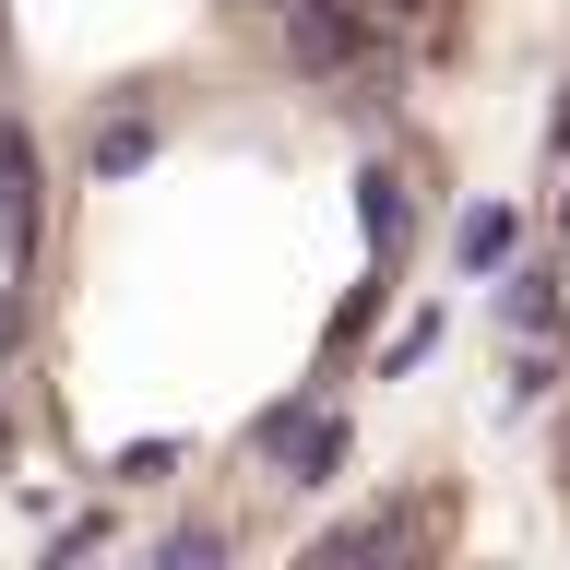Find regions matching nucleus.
<instances>
[{
    "instance_id": "obj_13",
    "label": "nucleus",
    "mask_w": 570,
    "mask_h": 570,
    "mask_svg": "<svg viewBox=\"0 0 570 570\" xmlns=\"http://www.w3.org/2000/svg\"><path fill=\"white\" fill-rule=\"evenodd\" d=\"M559 214H570V203H559Z\"/></svg>"
},
{
    "instance_id": "obj_7",
    "label": "nucleus",
    "mask_w": 570,
    "mask_h": 570,
    "mask_svg": "<svg viewBox=\"0 0 570 570\" xmlns=\"http://www.w3.org/2000/svg\"><path fill=\"white\" fill-rule=\"evenodd\" d=\"M83 167H96V178H142V167H155V119H142V107L96 119V142H83Z\"/></svg>"
},
{
    "instance_id": "obj_4",
    "label": "nucleus",
    "mask_w": 570,
    "mask_h": 570,
    "mask_svg": "<svg viewBox=\"0 0 570 570\" xmlns=\"http://www.w3.org/2000/svg\"><path fill=\"white\" fill-rule=\"evenodd\" d=\"M511 249H523V203H475L452 226V262H463V274H499Z\"/></svg>"
},
{
    "instance_id": "obj_11",
    "label": "nucleus",
    "mask_w": 570,
    "mask_h": 570,
    "mask_svg": "<svg viewBox=\"0 0 570 570\" xmlns=\"http://www.w3.org/2000/svg\"><path fill=\"white\" fill-rule=\"evenodd\" d=\"M404 12H428V0H381V24H404Z\"/></svg>"
},
{
    "instance_id": "obj_5",
    "label": "nucleus",
    "mask_w": 570,
    "mask_h": 570,
    "mask_svg": "<svg viewBox=\"0 0 570 570\" xmlns=\"http://www.w3.org/2000/svg\"><path fill=\"white\" fill-rule=\"evenodd\" d=\"M0 238L36 249V155H24V131H12V119H0Z\"/></svg>"
},
{
    "instance_id": "obj_8",
    "label": "nucleus",
    "mask_w": 570,
    "mask_h": 570,
    "mask_svg": "<svg viewBox=\"0 0 570 570\" xmlns=\"http://www.w3.org/2000/svg\"><path fill=\"white\" fill-rule=\"evenodd\" d=\"M559 309H570V297H559V274H547V262H523V274L499 285V321H511V333H559Z\"/></svg>"
},
{
    "instance_id": "obj_3",
    "label": "nucleus",
    "mask_w": 570,
    "mask_h": 570,
    "mask_svg": "<svg viewBox=\"0 0 570 570\" xmlns=\"http://www.w3.org/2000/svg\"><path fill=\"white\" fill-rule=\"evenodd\" d=\"M416 534H428V511H368V523H333V534H321V559H333V570H345V559H404Z\"/></svg>"
},
{
    "instance_id": "obj_12",
    "label": "nucleus",
    "mask_w": 570,
    "mask_h": 570,
    "mask_svg": "<svg viewBox=\"0 0 570 570\" xmlns=\"http://www.w3.org/2000/svg\"><path fill=\"white\" fill-rule=\"evenodd\" d=\"M559 142H570V107H559Z\"/></svg>"
},
{
    "instance_id": "obj_2",
    "label": "nucleus",
    "mask_w": 570,
    "mask_h": 570,
    "mask_svg": "<svg viewBox=\"0 0 570 570\" xmlns=\"http://www.w3.org/2000/svg\"><path fill=\"white\" fill-rule=\"evenodd\" d=\"M345 452H356V428L333 416V404H309V416H297V440H285V488H333V475H345Z\"/></svg>"
},
{
    "instance_id": "obj_10",
    "label": "nucleus",
    "mask_w": 570,
    "mask_h": 570,
    "mask_svg": "<svg viewBox=\"0 0 570 570\" xmlns=\"http://www.w3.org/2000/svg\"><path fill=\"white\" fill-rule=\"evenodd\" d=\"M155 559H167V570H203V559H226V534H214V523H178Z\"/></svg>"
},
{
    "instance_id": "obj_1",
    "label": "nucleus",
    "mask_w": 570,
    "mask_h": 570,
    "mask_svg": "<svg viewBox=\"0 0 570 570\" xmlns=\"http://www.w3.org/2000/svg\"><path fill=\"white\" fill-rule=\"evenodd\" d=\"M285 60L321 71V83H345V71L381 60V0H285Z\"/></svg>"
},
{
    "instance_id": "obj_6",
    "label": "nucleus",
    "mask_w": 570,
    "mask_h": 570,
    "mask_svg": "<svg viewBox=\"0 0 570 570\" xmlns=\"http://www.w3.org/2000/svg\"><path fill=\"white\" fill-rule=\"evenodd\" d=\"M356 226H368V262L404 249V167H356Z\"/></svg>"
},
{
    "instance_id": "obj_9",
    "label": "nucleus",
    "mask_w": 570,
    "mask_h": 570,
    "mask_svg": "<svg viewBox=\"0 0 570 570\" xmlns=\"http://www.w3.org/2000/svg\"><path fill=\"white\" fill-rule=\"evenodd\" d=\"M440 333H452V321H440V309H416V321H404V333H392L381 381H404V368H428V356H440Z\"/></svg>"
}]
</instances>
